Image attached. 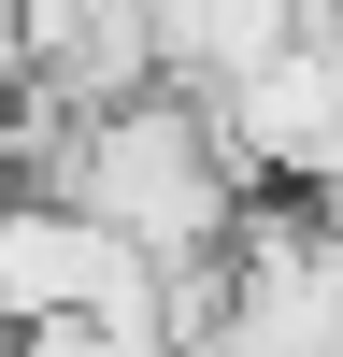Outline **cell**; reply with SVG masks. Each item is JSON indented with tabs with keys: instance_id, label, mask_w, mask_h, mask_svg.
<instances>
[{
	"instance_id": "obj_1",
	"label": "cell",
	"mask_w": 343,
	"mask_h": 357,
	"mask_svg": "<svg viewBox=\"0 0 343 357\" xmlns=\"http://www.w3.org/2000/svg\"><path fill=\"white\" fill-rule=\"evenodd\" d=\"M72 200L114 229L129 257H215L229 229H243V158H229V129L186 100V86H143V100L86 114V158H72Z\"/></svg>"
},
{
	"instance_id": "obj_2",
	"label": "cell",
	"mask_w": 343,
	"mask_h": 357,
	"mask_svg": "<svg viewBox=\"0 0 343 357\" xmlns=\"http://www.w3.org/2000/svg\"><path fill=\"white\" fill-rule=\"evenodd\" d=\"M143 257L114 243L86 200H29L0 186V329H57V314H114V286H129Z\"/></svg>"
},
{
	"instance_id": "obj_3",
	"label": "cell",
	"mask_w": 343,
	"mask_h": 357,
	"mask_svg": "<svg viewBox=\"0 0 343 357\" xmlns=\"http://www.w3.org/2000/svg\"><path fill=\"white\" fill-rule=\"evenodd\" d=\"M158 15V86H186V100H215V86H243L257 57H286L314 29V0H143Z\"/></svg>"
},
{
	"instance_id": "obj_4",
	"label": "cell",
	"mask_w": 343,
	"mask_h": 357,
	"mask_svg": "<svg viewBox=\"0 0 343 357\" xmlns=\"http://www.w3.org/2000/svg\"><path fill=\"white\" fill-rule=\"evenodd\" d=\"M0 357H143V343H114L100 314H57V329H0Z\"/></svg>"
},
{
	"instance_id": "obj_5",
	"label": "cell",
	"mask_w": 343,
	"mask_h": 357,
	"mask_svg": "<svg viewBox=\"0 0 343 357\" xmlns=\"http://www.w3.org/2000/svg\"><path fill=\"white\" fill-rule=\"evenodd\" d=\"M314 57H329V86H343V0H314V29H300Z\"/></svg>"
},
{
	"instance_id": "obj_6",
	"label": "cell",
	"mask_w": 343,
	"mask_h": 357,
	"mask_svg": "<svg viewBox=\"0 0 343 357\" xmlns=\"http://www.w3.org/2000/svg\"><path fill=\"white\" fill-rule=\"evenodd\" d=\"M0 129H15V72H0Z\"/></svg>"
}]
</instances>
